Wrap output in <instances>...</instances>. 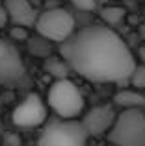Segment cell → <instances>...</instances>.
Returning <instances> with one entry per match:
<instances>
[{
	"mask_svg": "<svg viewBox=\"0 0 145 146\" xmlns=\"http://www.w3.org/2000/svg\"><path fill=\"white\" fill-rule=\"evenodd\" d=\"M72 72L95 83L128 82L136 59L119 33L108 24H89L75 32L60 46Z\"/></svg>",
	"mask_w": 145,
	"mask_h": 146,
	"instance_id": "cell-1",
	"label": "cell"
},
{
	"mask_svg": "<svg viewBox=\"0 0 145 146\" xmlns=\"http://www.w3.org/2000/svg\"><path fill=\"white\" fill-rule=\"evenodd\" d=\"M108 141L123 146H145V111L143 107H128L115 117Z\"/></svg>",
	"mask_w": 145,
	"mask_h": 146,
	"instance_id": "cell-2",
	"label": "cell"
},
{
	"mask_svg": "<svg viewBox=\"0 0 145 146\" xmlns=\"http://www.w3.org/2000/svg\"><path fill=\"white\" fill-rule=\"evenodd\" d=\"M48 107L62 118H76L84 111V96L69 78L54 80L47 94Z\"/></svg>",
	"mask_w": 145,
	"mask_h": 146,
	"instance_id": "cell-3",
	"label": "cell"
},
{
	"mask_svg": "<svg viewBox=\"0 0 145 146\" xmlns=\"http://www.w3.org/2000/svg\"><path fill=\"white\" fill-rule=\"evenodd\" d=\"M34 28L39 35L50 39L52 43H63L76 32V22L75 17L63 7H48L37 15Z\"/></svg>",
	"mask_w": 145,
	"mask_h": 146,
	"instance_id": "cell-4",
	"label": "cell"
},
{
	"mask_svg": "<svg viewBox=\"0 0 145 146\" xmlns=\"http://www.w3.org/2000/svg\"><path fill=\"white\" fill-rule=\"evenodd\" d=\"M89 139L82 120L62 118L52 120L45 126L39 135V144H63V146H82Z\"/></svg>",
	"mask_w": 145,
	"mask_h": 146,
	"instance_id": "cell-5",
	"label": "cell"
},
{
	"mask_svg": "<svg viewBox=\"0 0 145 146\" xmlns=\"http://www.w3.org/2000/svg\"><path fill=\"white\" fill-rule=\"evenodd\" d=\"M26 78V67L13 41L0 39V85L15 87Z\"/></svg>",
	"mask_w": 145,
	"mask_h": 146,
	"instance_id": "cell-6",
	"label": "cell"
},
{
	"mask_svg": "<svg viewBox=\"0 0 145 146\" xmlns=\"http://www.w3.org/2000/svg\"><path fill=\"white\" fill-rule=\"evenodd\" d=\"M47 120V104L39 94H28L11 113V122L17 128H37Z\"/></svg>",
	"mask_w": 145,
	"mask_h": 146,
	"instance_id": "cell-7",
	"label": "cell"
},
{
	"mask_svg": "<svg viewBox=\"0 0 145 146\" xmlns=\"http://www.w3.org/2000/svg\"><path fill=\"white\" fill-rule=\"evenodd\" d=\"M115 117L117 115L113 111V107L97 106L84 115L82 124L89 137H102V135H108V131L112 129L113 122H115Z\"/></svg>",
	"mask_w": 145,
	"mask_h": 146,
	"instance_id": "cell-8",
	"label": "cell"
},
{
	"mask_svg": "<svg viewBox=\"0 0 145 146\" xmlns=\"http://www.w3.org/2000/svg\"><path fill=\"white\" fill-rule=\"evenodd\" d=\"M7 15H9L11 24H21V26H34L37 21V11L34 9L30 0H4Z\"/></svg>",
	"mask_w": 145,
	"mask_h": 146,
	"instance_id": "cell-9",
	"label": "cell"
},
{
	"mask_svg": "<svg viewBox=\"0 0 145 146\" xmlns=\"http://www.w3.org/2000/svg\"><path fill=\"white\" fill-rule=\"evenodd\" d=\"M113 102L119 106L121 109H128V107H145V94L142 89H121L113 94Z\"/></svg>",
	"mask_w": 145,
	"mask_h": 146,
	"instance_id": "cell-10",
	"label": "cell"
},
{
	"mask_svg": "<svg viewBox=\"0 0 145 146\" xmlns=\"http://www.w3.org/2000/svg\"><path fill=\"white\" fill-rule=\"evenodd\" d=\"M45 70L48 74H52L56 80H60V78H69V72L72 68L63 56H60V57L48 56V57H45Z\"/></svg>",
	"mask_w": 145,
	"mask_h": 146,
	"instance_id": "cell-11",
	"label": "cell"
},
{
	"mask_svg": "<svg viewBox=\"0 0 145 146\" xmlns=\"http://www.w3.org/2000/svg\"><path fill=\"white\" fill-rule=\"evenodd\" d=\"M50 43H52L50 39H47V37H43V35L37 33V37L28 39V48H30V52H32L34 56H37V57H48L50 52H52V44Z\"/></svg>",
	"mask_w": 145,
	"mask_h": 146,
	"instance_id": "cell-12",
	"label": "cell"
},
{
	"mask_svg": "<svg viewBox=\"0 0 145 146\" xmlns=\"http://www.w3.org/2000/svg\"><path fill=\"white\" fill-rule=\"evenodd\" d=\"M101 17L104 21V24L108 26H117L123 22L125 19V9L119 6H108V7H102L101 9Z\"/></svg>",
	"mask_w": 145,
	"mask_h": 146,
	"instance_id": "cell-13",
	"label": "cell"
},
{
	"mask_svg": "<svg viewBox=\"0 0 145 146\" xmlns=\"http://www.w3.org/2000/svg\"><path fill=\"white\" fill-rule=\"evenodd\" d=\"M128 82L132 83V87L136 89H145V65H136V68L132 70Z\"/></svg>",
	"mask_w": 145,
	"mask_h": 146,
	"instance_id": "cell-14",
	"label": "cell"
},
{
	"mask_svg": "<svg viewBox=\"0 0 145 146\" xmlns=\"http://www.w3.org/2000/svg\"><path fill=\"white\" fill-rule=\"evenodd\" d=\"M9 37L11 41H28V26H21V24H13V28L9 30Z\"/></svg>",
	"mask_w": 145,
	"mask_h": 146,
	"instance_id": "cell-15",
	"label": "cell"
},
{
	"mask_svg": "<svg viewBox=\"0 0 145 146\" xmlns=\"http://www.w3.org/2000/svg\"><path fill=\"white\" fill-rule=\"evenodd\" d=\"M71 4L82 11H93L97 7V0H71Z\"/></svg>",
	"mask_w": 145,
	"mask_h": 146,
	"instance_id": "cell-16",
	"label": "cell"
},
{
	"mask_svg": "<svg viewBox=\"0 0 145 146\" xmlns=\"http://www.w3.org/2000/svg\"><path fill=\"white\" fill-rule=\"evenodd\" d=\"M9 22V15H7V9H6V4L0 0V28H4V26Z\"/></svg>",
	"mask_w": 145,
	"mask_h": 146,
	"instance_id": "cell-17",
	"label": "cell"
},
{
	"mask_svg": "<svg viewBox=\"0 0 145 146\" xmlns=\"http://www.w3.org/2000/svg\"><path fill=\"white\" fill-rule=\"evenodd\" d=\"M138 57H140V61H142V63L145 65V44L138 50Z\"/></svg>",
	"mask_w": 145,
	"mask_h": 146,
	"instance_id": "cell-18",
	"label": "cell"
},
{
	"mask_svg": "<svg viewBox=\"0 0 145 146\" xmlns=\"http://www.w3.org/2000/svg\"><path fill=\"white\" fill-rule=\"evenodd\" d=\"M140 35H142V39H143V43H145V24L140 28Z\"/></svg>",
	"mask_w": 145,
	"mask_h": 146,
	"instance_id": "cell-19",
	"label": "cell"
}]
</instances>
